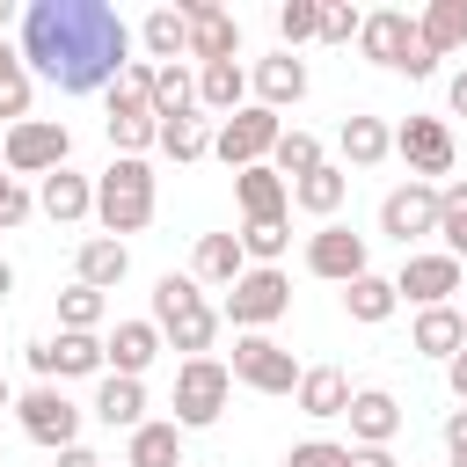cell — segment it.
I'll list each match as a JSON object with an SVG mask.
<instances>
[{
  "instance_id": "obj_41",
  "label": "cell",
  "mask_w": 467,
  "mask_h": 467,
  "mask_svg": "<svg viewBox=\"0 0 467 467\" xmlns=\"http://www.w3.org/2000/svg\"><path fill=\"white\" fill-rule=\"evenodd\" d=\"M161 153H168V161H204V153H212V131H204L197 117H168V124H161Z\"/></svg>"
},
{
  "instance_id": "obj_45",
  "label": "cell",
  "mask_w": 467,
  "mask_h": 467,
  "mask_svg": "<svg viewBox=\"0 0 467 467\" xmlns=\"http://www.w3.org/2000/svg\"><path fill=\"white\" fill-rule=\"evenodd\" d=\"M29 212H36V197H29L22 182H7V190H0V234H15V226H22Z\"/></svg>"
},
{
  "instance_id": "obj_3",
  "label": "cell",
  "mask_w": 467,
  "mask_h": 467,
  "mask_svg": "<svg viewBox=\"0 0 467 467\" xmlns=\"http://www.w3.org/2000/svg\"><path fill=\"white\" fill-rule=\"evenodd\" d=\"M219 314H226L241 336H263L270 321H285V314H292V277H285V270H263V263H248V270L226 285Z\"/></svg>"
},
{
  "instance_id": "obj_31",
  "label": "cell",
  "mask_w": 467,
  "mask_h": 467,
  "mask_svg": "<svg viewBox=\"0 0 467 467\" xmlns=\"http://www.w3.org/2000/svg\"><path fill=\"white\" fill-rule=\"evenodd\" d=\"M219 321H226V314H219L212 299H197V306H182V314H175L161 336H168L182 358H212V336H219Z\"/></svg>"
},
{
  "instance_id": "obj_54",
  "label": "cell",
  "mask_w": 467,
  "mask_h": 467,
  "mask_svg": "<svg viewBox=\"0 0 467 467\" xmlns=\"http://www.w3.org/2000/svg\"><path fill=\"white\" fill-rule=\"evenodd\" d=\"M452 467H467V452H460V460H452Z\"/></svg>"
},
{
  "instance_id": "obj_25",
  "label": "cell",
  "mask_w": 467,
  "mask_h": 467,
  "mask_svg": "<svg viewBox=\"0 0 467 467\" xmlns=\"http://www.w3.org/2000/svg\"><path fill=\"white\" fill-rule=\"evenodd\" d=\"M124 467H190V460H182V423H175V416H168V423L146 416V423L131 431V445H124Z\"/></svg>"
},
{
  "instance_id": "obj_42",
  "label": "cell",
  "mask_w": 467,
  "mask_h": 467,
  "mask_svg": "<svg viewBox=\"0 0 467 467\" xmlns=\"http://www.w3.org/2000/svg\"><path fill=\"white\" fill-rule=\"evenodd\" d=\"M277 36H285V51H299L306 36H321V0H285L277 7Z\"/></svg>"
},
{
  "instance_id": "obj_38",
  "label": "cell",
  "mask_w": 467,
  "mask_h": 467,
  "mask_svg": "<svg viewBox=\"0 0 467 467\" xmlns=\"http://www.w3.org/2000/svg\"><path fill=\"white\" fill-rule=\"evenodd\" d=\"M285 248H292V226H285V219H255V226H241V255H248V263L277 270Z\"/></svg>"
},
{
  "instance_id": "obj_35",
  "label": "cell",
  "mask_w": 467,
  "mask_h": 467,
  "mask_svg": "<svg viewBox=\"0 0 467 467\" xmlns=\"http://www.w3.org/2000/svg\"><path fill=\"white\" fill-rule=\"evenodd\" d=\"M0 117L7 124H29V66L15 44H0Z\"/></svg>"
},
{
  "instance_id": "obj_24",
  "label": "cell",
  "mask_w": 467,
  "mask_h": 467,
  "mask_svg": "<svg viewBox=\"0 0 467 467\" xmlns=\"http://www.w3.org/2000/svg\"><path fill=\"white\" fill-rule=\"evenodd\" d=\"M241 270H248L241 234H197V255H190V277H197V285H219V292H226Z\"/></svg>"
},
{
  "instance_id": "obj_16",
  "label": "cell",
  "mask_w": 467,
  "mask_h": 467,
  "mask_svg": "<svg viewBox=\"0 0 467 467\" xmlns=\"http://www.w3.org/2000/svg\"><path fill=\"white\" fill-rule=\"evenodd\" d=\"M36 212H44V219H58V226L95 219V175H80V168L44 175V182H36Z\"/></svg>"
},
{
  "instance_id": "obj_43",
  "label": "cell",
  "mask_w": 467,
  "mask_h": 467,
  "mask_svg": "<svg viewBox=\"0 0 467 467\" xmlns=\"http://www.w3.org/2000/svg\"><path fill=\"white\" fill-rule=\"evenodd\" d=\"M285 467H350V445H336V438H306V445L285 452Z\"/></svg>"
},
{
  "instance_id": "obj_20",
  "label": "cell",
  "mask_w": 467,
  "mask_h": 467,
  "mask_svg": "<svg viewBox=\"0 0 467 467\" xmlns=\"http://www.w3.org/2000/svg\"><path fill=\"white\" fill-rule=\"evenodd\" d=\"M161 343H168V336H161L153 321H117V328H109V372H117V379H146V365L161 358Z\"/></svg>"
},
{
  "instance_id": "obj_55",
  "label": "cell",
  "mask_w": 467,
  "mask_h": 467,
  "mask_svg": "<svg viewBox=\"0 0 467 467\" xmlns=\"http://www.w3.org/2000/svg\"><path fill=\"white\" fill-rule=\"evenodd\" d=\"M7 182H15V175H0V190H7Z\"/></svg>"
},
{
  "instance_id": "obj_32",
  "label": "cell",
  "mask_w": 467,
  "mask_h": 467,
  "mask_svg": "<svg viewBox=\"0 0 467 467\" xmlns=\"http://www.w3.org/2000/svg\"><path fill=\"white\" fill-rule=\"evenodd\" d=\"M153 117H197V73L190 66H153Z\"/></svg>"
},
{
  "instance_id": "obj_44",
  "label": "cell",
  "mask_w": 467,
  "mask_h": 467,
  "mask_svg": "<svg viewBox=\"0 0 467 467\" xmlns=\"http://www.w3.org/2000/svg\"><path fill=\"white\" fill-rule=\"evenodd\" d=\"M365 29V15L358 7H343V0H321V44H350Z\"/></svg>"
},
{
  "instance_id": "obj_1",
  "label": "cell",
  "mask_w": 467,
  "mask_h": 467,
  "mask_svg": "<svg viewBox=\"0 0 467 467\" xmlns=\"http://www.w3.org/2000/svg\"><path fill=\"white\" fill-rule=\"evenodd\" d=\"M22 66L66 95H95V88H117V73L131 66V29L102 0H29L22 7Z\"/></svg>"
},
{
  "instance_id": "obj_33",
  "label": "cell",
  "mask_w": 467,
  "mask_h": 467,
  "mask_svg": "<svg viewBox=\"0 0 467 467\" xmlns=\"http://www.w3.org/2000/svg\"><path fill=\"white\" fill-rule=\"evenodd\" d=\"M387 153H394V131L379 117H343V161L350 168H379Z\"/></svg>"
},
{
  "instance_id": "obj_26",
  "label": "cell",
  "mask_w": 467,
  "mask_h": 467,
  "mask_svg": "<svg viewBox=\"0 0 467 467\" xmlns=\"http://www.w3.org/2000/svg\"><path fill=\"white\" fill-rule=\"evenodd\" d=\"M197 109H219V117H234V109H248V73H241V58H219V66H197Z\"/></svg>"
},
{
  "instance_id": "obj_18",
  "label": "cell",
  "mask_w": 467,
  "mask_h": 467,
  "mask_svg": "<svg viewBox=\"0 0 467 467\" xmlns=\"http://www.w3.org/2000/svg\"><path fill=\"white\" fill-rule=\"evenodd\" d=\"M234 197H241V219H248V226L292 212V182H285L270 161H263V168H241V175H234Z\"/></svg>"
},
{
  "instance_id": "obj_23",
  "label": "cell",
  "mask_w": 467,
  "mask_h": 467,
  "mask_svg": "<svg viewBox=\"0 0 467 467\" xmlns=\"http://www.w3.org/2000/svg\"><path fill=\"white\" fill-rule=\"evenodd\" d=\"M343 197H350V168H336V161H321L314 175H299V182H292V204H299V212H314L321 226L343 212Z\"/></svg>"
},
{
  "instance_id": "obj_10",
  "label": "cell",
  "mask_w": 467,
  "mask_h": 467,
  "mask_svg": "<svg viewBox=\"0 0 467 467\" xmlns=\"http://www.w3.org/2000/svg\"><path fill=\"white\" fill-rule=\"evenodd\" d=\"M394 292L416 299V306H452V292H460V255H445V248H409L401 270H394Z\"/></svg>"
},
{
  "instance_id": "obj_47",
  "label": "cell",
  "mask_w": 467,
  "mask_h": 467,
  "mask_svg": "<svg viewBox=\"0 0 467 467\" xmlns=\"http://www.w3.org/2000/svg\"><path fill=\"white\" fill-rule=\"evenodd\" d=\"M350 467H401L387 445H350Z\"/></svg>"
},
{
  "instance_id": "obj_48",
  "label": "cell",
  "mask_w": 467,
  "mask_h": 467,
  "mask_svg": "<svg viewBox=\"0 0 467 467\" xmlns=\"http://www.w3.org/2000/svg\"><path fill=\"white\" fill-rule=\"evenodd\" d=\"M445 387H452V401H460V409H467V350H460V358H452V365H445Z\"/></svg>"
},
{
  "instance_id": "obj_39",
  "label": "cell",
  "mask_w": 467,
  "mask_h": 467,
  "mask_svg": "<svg viewBox=\"0 0 467 467\" xmlns=\"http://www.w3.org/2000/svg\"><path fill=\"white\" fill-rule=\"evenodd\" d=\"M204 299V285L197 277H182V270H168V277H153V328H168L182 306H197Z\"/></svg>"
},
{
  "instance_id": "obj_6",
  "label": "cell",
  "mask_w": 467,
  "mask_h": 467,
  "mask_svg": "<svg viewBox=\"0 0 467 467\" xmlns=\"http://www.w3.org/2000/svg\"><path fill=\"white\" fill-rule=\"evenodd\" d=\"M277 139H285V124H277V109H263V102H248V109H234L219 131H212V153L241 175V168H263L270 153H277Z\"/></svg>"
},
{
  "instance_id": "obj_22",
  "label": "cell",
  "mask_w": 467,
  "mask_h": 467,
  "mask_svg": "<svg viewBox=\"0 0 467 467\" xmlns=\"http://www.w3.org/2000/svg\"><path fill=\"white\" fill-rule=\"evenodd\" d=\"M139 44H146V66H182L190 58V15L182 7H153L139 22Z\"/></svg>"
},
{
  "instance_id": "obj_8",
  "label": "cell",
  "mask_w": 467,
  "mask_h": 467,
  "mask_svg": "<svg viewBox=\"0 0 467 467\" xmlns=\"http://www.w3.org/2000/svg\"><path fill=\"white\" fill-rule=\"evenodd\" d=\"M73 153V131L58 117H29V124H7V175H58Z\"/></svg>"
},
{
  "instance_id": "obj_21",
  "label": "cell",
  "mask_w": 467,
  "mask_h": 467,
  "mask_svg": "<svg viewBox=\"0 0 467 467\" xmlns=\"http://www.w3.org/2000/svg\"><path fill=\"white\" fill-rule=\"evenodd\" d=\"M394 431H401V401L387 387H358L350 394V438L358 445H394Z\"/></svg>"
},
{
  "instance_id": "obj_34",
  "label": "cell",
  "mask_w": 467,
  "mask_h": 467,
  "mask_svg": "<svg viewBox=\"0 0 467 467\" xmlns=\"http://www.w3.org/2000/svg\"><path fill=\"white\" fill-rule=\"evenodd\" d=\"M416 29H423V44H431L438 58H445V51H460V44H467V0H431Z\"/></svg>"
},
{
  "instance_id": "obj_13",
  "label": "cell",
  "mask_w": 467,
  "mask_h": 467,
  "mask_svg": "<svg viewBox=\"0 0 467 467\" xmlns=\"http://www.w3.org/2000/svg\"><path fill=\"white\" fill-rule=\"evenodd\" d=\"M306 270H314V277H328V285H358V277L372 270V263H365V234H350V226H336V219H328V226L306 241Z\"/></svg>"
},
{
  "instance_id": "obj_40",
  "label": "cell",
  "mask_w": 467,
  "mask_h": 467,
  "mask_svg": "<svg viewBox=\"0 0 467 467\" xmlns=\"http://www.w3.org/2000/svg\"><path fill=\"white\" fill-rule=\"evenodd\" d=\"M58 328H80V336H95V328H102V292L73 277V285L58 292Z\"/></svg>"
},
{
  "instance_id": "obj_12",
  "label": "cell",
  "mask_w": 467,
  "mask_h": 467,
  "mask_svg": "<svg viewBox=\"0 0 467 467\" xmlns=\"http://www.w3.org/2000/svg\"><path fill=\"white\" fill-rule=\"evenodd\" d=\"M394 153L409 161V175H416V182L452 175V124H445V117H409V124L394 131Z\"/></svg>"
},
{
  "instance_id": "obj_29",
  "label": "cell",
  "mask_w": 467,
  "mask_h": 467,
  "mask_svg": "<svg viewBox=\"0 0 467 467\" xmlns=\"http://www.w3.org/2000/svg\"><path fill=\"white\" fill-rule=\"evenodd\" d=\"M73 270H80V285L109 292V285H124V270H131V248H124V241H109V234H95V241H80Z\"/></svg>"
},
{
  "instance_id": "obj_28",
  "label": "cell",
  "mask_w": 467,
  "mask_h": 467,
  "mask_svg": "<svg viewBox=\"0 0 467 467\" xmlns=\"http://www.w3.org/2000/svg\"><path fill=\"white\" fill-rule=\"evenodd\" d=\"M299 95H306V66H299L292 51L255 58V102H263V109H285V102H299Z\"/></svg>"
},
{
  "instance_id": "obj_9",
  "label": "cell",
  "mask_w": 467,
  "mask_h": 467,
  "mask_svg": "<svg viewBox=\"0 0 467 467\" xmlns=\"http://www.w3.org/2000/svg\"><path fill=\"white\" fill-rule=\"evenodd\" d=\"M299 358L277 343V336H241L234 343V379L241 387H255V394H299Z\"/></svg>"
},
{
  "instance_id": "obj_7",
  "label": "cell",
  "mask_w": 467,
  "mask_h": 467,
  "mask_svg": "<svg viewBox=\"0 0 467 467\" xmlns=\"http://www.w3.org/2000/svg\"><path fill=\"white\" fill-rule=\"evenodd\" d=\"M29 372L36 379H102L109 372V343L102 336H80V328H58V336H44V343H29Z\"/></svg>"
},
{
  "instance_id": "obj_50",
  "label": "cell",
  "mask_w": 467,
  "mask_h": 467,
  "mask_svg": "<svg viewBox=\"0 0 467 467\" xmlns=\"http://www.w3.org/2000/svg\"><path fill=\"white\" fill-rule=\"evenodd\" d=\"M445 95H452V109L467 117V73H452V88H445Z\"/></svg>"
},
{
  "instance_id": "obj_52",
  "label": "cell",
  "mask_w": 467,
  "mask_h": 467,
  "mask_svg": "<svg viewBox=\"0 0 467 467\" xmlns=\"http://www.w3.org/2000/svg\"><path fill=\"white\" fill-rule=\"evenodd\" d=\"M7 22H15V0H0V29H7Z\"/></svg>"
},
{
  "instance_id": "obj_5",
  "label": "cell",
  "mask_w": 467,
  "mask_h": 467,
  "mask_svg": "<svg viewBox=\"0 0 467 467\" xmlns=\"http://www.w3.org/2000/svg\"><path fill=\"white\" fill-rule=\"evenodd\" d=\"M15 423H22V438H29V445H44V452L80 445V409H73V401H66V387H51V379H36L29 394H15Z\"/></svg>"
},
{
  "instance_id": "obj_53",
  "label": "cell",
  "mask_w": 467,
  "mask_h": 467,
  "mask_svg": "<svg viewBox=\"0 0 467 467\" xmlns=\"http://www.w3.org/2000/svg\"><path fill=\"white\" fill-rule=\"evenodd\" d=\"M0 409H15V387H7V379H0Z\"/></svg>"
},
{
  "instance_id": "obj_51",
  "label": "cell",
  "mask_w": 467,
  "mask_h": 467,
  "mask_svg": "<svg viewBox=\"0 0 467 467\" xmlns=\"http://www.w3.org/2000/svg\"><path fill=\"white\" fill-rule=\"evenodd\" d=\"M7 292H15V270H7V263H0V299H7Z\"/></svg>"
},
{
  "instance_id": "obj_27",
  "label": "cell",
  "mask_w": 467,
  "mask_h": 467,
  "mask_svg": "<svg viewBox=\"0 0 467 467\" xmlns=\"http://www.w3.org/2000/svg\"><path fill=\"white\" fill-rule=\"evenodd\" d=\"M95 416H102L109 431H139V423H146V379H117V372H102V387H95Z\"/></svg>"
},
{
  "instance_id": "obj_30",
  "label": "cell",
  "mask_w": 467,
  "mask_h": 467,
  "mask_svg": "<svg viewBox=\"0 0 467 467\" xmlns=\"http://www.w3.org/2000/svg\"><path fill=\"white\" fill-rule=\"evenodd\" d=\"M394 306H401V292H394V277H379V270H365L358 285H343V314L365 321V328H379Z\"/></svg>"
},
{
  "instance_id": "obj_19",
  "label": "cell",
  "mask_w": 467,
  "mask_h": 467,
  "mask_svg": "<svg viewBox=\"0 0 467 467\" xmlns=\"http://www.w3.org/2000/svg\"><path fill=\"white\" fill-rule=\"evenodd\" d=\"M409 350H423V358L452 365V358L467 350V314H460V306H423V314H416V328H409Z\"/></svg>"
},
{
  "instance_id": "obj_46",
  "label": "cell",
  "mask_w": 467,
  "mask_h": 467,
  "mask_svg": "<svg viewBox=\"0 0 467 467\" xmlns=\"http://www.w3.org/2000/svg\"><path fill=\"white\" fill-rule=\"evenodd\" d=\"M445 452H452V460L467 452V409H452V416H445Z\"/></svg>"
},
{
  "instance_id": "obj_17",
  "label": "cell",
  "mask_w": 467,
  "mask_h": 467,
  "mask_svg": "<svg viewBox=\"0 0 467 467\" xmlns=\"http://www.w3.org/2000/svg\"><path fill=\"white\" fill-rule=\"evenodd\" d=\"M350 394H358V387H350V372H343V365H306L292 401H299V416L328 423V416H350Z\"/></svg>"
},
{
  "instance_id": "obj_15",
  "label": "cell",
  "mask_w": 467,
  "mask_h": 467,
  "mask_svg": "<svg viewBox=\"0 0 467 467\" xmlns=\"http://www.w3.org/2000/svg\"><path fill=\"white\" fill-rule=\"evenodd\" d=\"M416 22L401 15V7H379V15H365V29H358V51L372 58V66H387V73H401L409 66V51H416Z\"/></svg>"
},
{
  "instance_id": "obj_2",
  "label": "cell",
  "mask_w": 467,
  "mask_h": 467,
  "mask_svg": "<svg viewBox=\"0 0 467 467\" xmlns=\"http://www.w3.org/2000/svg\"><path fill=\"white\" fill-rule=\"evenodd\" d=\"M153 168L146 161H109L102 175H95V219L109 226V241H124V234H139V226H153Z\"/></svg>"
},
{
  "instance_id": "obj_11",
  "label": "cell",
  "mask_w": 467,
  "mask_h": 467,
  "mask_svg": "<svg viewBox=\"0 0 467 467\" xmlns=\"http://www.w3.org/2000/svg\"><path fill=\"white\" fill-rule=\"evenodd\" d=\"M379 234L401 241V248L423 241V234H438V182H416V175H409L401 190H387V197H379Z\"/></svg>"
},
{
  "instance_id": "obj_37",
  "label": "cell",
  "mask_w": 467,
  "mask_h": 467,
  "mask_svg": "<svg viewBox=\"0 0 467 467\" xmlns=\"http://www.w3.org/2000/svg\"><path fill=\"white\" fill-rule=\"evenodd\" d=\"M270 168H277L285 182L314 175V168H321V139H314V131H285V139H277V153H270Z\"/></svg>"
},
{
  "instance_id": "obj_14",
  "label": "cell",
  "mask_w": 467,
  "mask_h": 467,
  "mask_svg": "<svg viewBox=\"0 0 467 467\" xmlns=\"http://www.w3.org/2000/svg\"><path fill=\"white\" fill-rule=\"evenodd\" d=\"M190 58L197 66H219V58H241V22L219 7V0H190Z\"/></svg>"
},
{
  "instance_id": "obj_49",
  "label": "cell",
  "mask_w": 467,
  "mask_h": 467,
  "mask_svg": "<svg viewBox=\"0 0 467 467\" xmlns=\"http://www.w3.org/2000/svg\"><path fill=\"white\" fill-rule=\"evenodd\" d=\"M58 467H102V460H95L88 445H66V452H58Z\"/></svg>"
},
{
  "instance_id": "obj_36",
  "label": "cell",
  "mask_w": 467,
  "mask_h": 467,
  "mask_svg": "<svg viewBox=\"0 0 467 467\" xmlns=\"http://www.w3.org/2000/svg\"><path fill=\"white\" fill-rule=\"evenodd\" d=\"M438 241H445V255L467 263V182H445L438 190Z\"/></svg>"
},
{
  "instance_id": "obj_4",
  "label": "cell",
  "mask_w": 467,
  "mask_h": 467,
  "mask_svg": "<svg viewBox=\"0 0 467 467\" xmlns=\"http://www.w3.org/2000/svg\"><path fill=\"white\" fill-rule=\"evenodd\" d=\"M226 394H234V365H219V358H182L175 365V423L182 431H212L226 416Z\"/></svg>"
}]
</instances>
